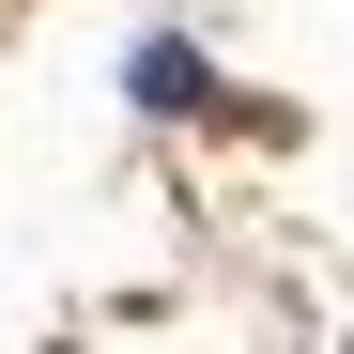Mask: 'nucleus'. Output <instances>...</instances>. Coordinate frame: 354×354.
Listing matches in <instances>:
<instances>
[{"label": "nucleus", "mask_w": 354, "mask_h": 354, "mask_svg": "<svg viewBox=\"0 0 354 354\" xmlns=\"http://www.w3.org/2000/svg\"><path fill=\"white\" fill-rule=\"evenodd\" d=\"M201 93H216V77H201V46H185V31H154V46H139V108L201 124Z\"/></svg>", "instance_id": "nucleus-1"}]
</instances>
